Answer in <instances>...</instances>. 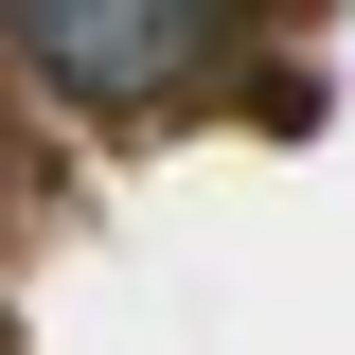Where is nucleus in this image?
I'll return each instance as SVG.
<instances>
[{
    "instance_id": "nucleus-1",
    "label": "nucleus",
    "mask_w": 355,
    "mask_h": 355,
    "mask_svg": "<svg viewBox=\"0 0 355 355\" xmlns=\"http://www.w3.org/2000/svg\"><path fill=\"white\" fill-rule=\"evenodd\" d=\"M0 36L71 107H160V89L214 71V0H0Z\"/></svg>"
}]
</instances>
